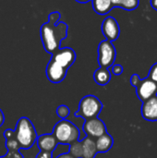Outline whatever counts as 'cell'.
I'll return each instance as SVG.
<instances>
[{
	"mask_svg": "<svg viewBox=\"0 0 157 158\" xmlns=\"http://www.w3.org/2000/svg\"><path fill=\"white\" fill-rule=\"evenodd\" d=\"M61 15L58 11L49 14L48 21L41 27V39L44 50L53 55L60 49L61 42L67 38L68 26L65 22H59Z\"/></svg>",
	"mask_w": 157,
	"mask_h": 158,
	"instance_id": "cell-1",
	"label": "cell"
},
{
	"mask_svg": "<svg viewBox=\"0 0 157 158\" xmlns=\"http://www.w3.org/2000/svg\"><path fill=\"white\" fill-rule=\"evenodd\" d=\"M16 138L22 149H30L37 140V133L32 122L26 117L20 118L14 130Z\"/></svg>",
	"mask_w": 157,
	"mask_h": 158,
	"instance_id": "cell-2",
	"label": "cell"
},
{
	"mask_svg": "<svg viewBox=\"0 0 157 158\" xmlns=\"http://www.w3.org/2000/svg\"><path fill=\"white\" fill-rule=\"evenodd\" d=\"M53 134L60 144L70 145L80 141V130L68 119H61L57 122L54 127Z\"/></svg>",
	"mask_w": 157,
	"mask_h": 158,
	"instance_id": "cell-3",
	"label": "cell"
},
{
	"mask_svg": "<svg viewBox=\"0 0 157 158\" xmlns=\"http://www.w3.org/2000/svg\"><path fill=\"white\" fill-rule=\"evenodd\" d=\"M103 109V103L93 94L81 98L79 104V109L75 113L76 117L82 118L85 120L97 118Z\"/></svg>",
	"mask_w": 157,
	"mask_h": 158,
	"instance_id": "cell-4",
	"label": "cell"
},
{
	"mask_svg": "<svg viewBox=\"0 0 157 158\" xmlns=\"http://www.w3.org/2000/svg\"><path fill=\"white\" fill-rule=\"evenodd\" d=\"M130 83L136 88V94L143 103L157 95V83L149 78L142 80L138 74H133L130 78Z\"/></svg>",
	"mask_w": 157,
	"mask_h": 158,
	"instance_id": "cell-5",
	"label": "cell"
},
{
	"mask_svg": "<svg viewBox=\"0 0 157 158\" xmlns=\"http://www.w3.org/2000/svg\"><path fill=\"white\" fill-rule=\"evenodd\" d=\"M117 52L112 42L104 40L98 45V63L101 68L109 69L114 65Z\"/></svg>",
	"mask_w": 157,
	"mask_h": 158,
	"instance_id": "cell-6",
	"label": "cell"
},
{
	"mask_svg": "<svg viewBox=\"0 0 157 158\" xmlns=\"http://www.w3.org/2000/svg\"><path fill=\"white\" fill-rule=\"evenodd\" d=\"M51 60L55 61L64 69H68L76 60V53L70 47L60 48L52 55Z\"/></svg>",
	"mask_w": 157,
	"mask_h": 158,
	"instance_id": "cell-7",
	"label": "cell"
},
{
	"mask_svg": "<svg viewBox=\"0 0 157 158\" xmlns=\"http://www.w3.org/2000/svg\"><path fill=\"white\" fill-rule=\"evenodd\" d=\"M83 131L91 138H98L106 132V126L103 120L97 118L86 119L83 124Z\"/></svg>",
	"mask_w": 157,
	"mask_h": 158,
	"instance_id": "cell-8",
	"label": "cell"
},
{
	"mask_svg": "<svg viewBox=\"0 0 157 158\" xmlns=\"http://www.w3.org/2000/svg\"><path fill=\"white\" fill-rule=\"evenodd\" d=\"M102 32L105 40L116 41L120 34V28L117 19L113 17H106L102 23Z\"/></svg>",
	"mask_w": 157,
	"mask_h": 158,
	"instance_id": "cell-9",
	"label": "cell"
},
{
	"mask_svg": "<svg viewBox=\"0 0 157 158\" xmlns=\"http://www.w3.org/2000/svg\"><path fill=\"white\" fill-rule=\"evenodd\" d=\"M67 72H68V69L59 66L58 64H56L55 61L51 59L49 63L47 64L46 70H45L47 79L53 83H59L63 81L67 76Z\"/></svg>",
	"mask_w": 157,
	"mask_h": 158,
	"instance_id": "cell-10",
	"label": "cell"
},
{
	"mask_svg": "<svg viewBox=\"0 0 157 158\" xmlns=\"http://www.w3.org/2000/svg\"><path fill=\"white\" fill-rule=\"evenodd\" d=\"M142 116L148 121H157V95L143 102L142 106Z\"/></svg>",
	"mask_w": 157,
	"mask_h": 158,
	"instance_id": "cell-11",
	"label": "cell"
},
{
	"mask_svg": "<svg viewBox=\"0 0 157 158\" xmlns=\"http://www.w3.org/2000/svg\"><path fill=\"white\" fill-rule=\"evenodd\" d=\"M36 144L40 151H46V152H54L56 146L59 144L56 137L53 133L50 134H43L37 137Z\"/></svg>",
	"mask_w": 157,
	"mask_h": 158,
	"instance_id": "cell-12",
	"label": "cell"
},
{
	"mask_svg": "<svg viewBox=\"0 0 157 158\" xmlns=\"http://www.w3.org/2000/svg\"><path fill=\"white\" fill-rule=\"evenodd\" d=\"M114 144V140L112 136L105 132L102 136L96 138L95 141V145L97 149V153H106L108 152Z\"/></svg>",
	"mask_w": 157,
	"mask_h": 158,
	"instance_id": "cell-13",
	"label": "cell"
},
{
	"mask_svg": "<svg viewBox=\"0 0 157 158\" xmlns=\"http://www.w3.org/2000/svg\"><path fill=\"white\" fill-rule=\"evenodd\" d=\"M82 143V157L81 158H94L97 155V149L95 145V141L87 136Z\"/></svg>",
	"mask_w": 157,
	"mask_h": 158,
	"instance_id": "cell-14",
	"label": "cell"
},
{
	"mask_svg": "<svg viewBox=\"0 0 157 158\" xmlns=\"http://www.w3.org/2000/svg\"><path fill=\"white\" fill-rule=\"evenodd\" d=\"M4 137L6 139V147L7 152H19L21 147L16 138L15 131L13 130H6L4 132Z\"/></svg>",
	"mask_w": 157,
	"mask_h": 158,
	"instance_id": "cell-15",
	"label": "cell"
},
{
	"mask_svg": "<svg viewBox=\"0 0 157 158\" xmlns=\"http://www.w3.org/2000/svg\"><path fill=\"white\" fill-rule=\"evenodd\" d=\"M93 80L94 81L100 85V86H105L108 84V82L111 80V73L108 69L105 68H99L96 69L93 73Z\"/></svg>",
	"mask_w": 157,
	"mask_h": 158,
	"instance_id": "cell-16",
	"label": "cell"
},
{
	"mask_svg": "<svg viewBox=\"0 0 157 158\" xmlns=\"http://www.w3.org/2000/svg\"><path fill=\"white\" fill-rule=\"evenodd\" d=\"M93 10L98 15H105L114 7L111 0H92Z\"/></svg>",
	"mask_w": 157,
	"mask_h": 158,
	"instance_id": "cell-17",
	"label": "cell"
},
{
	"mask_svg": "<svg viewBox=\"0 0 157 158\" xmlns=\"http://www.w3.org/2000/svg\"><path fill=\"white\" fill-rule=\"evenodd\" d=\"M113 6L121 7L126 10H134L140 5V0H111Z\"/></svg>",
	"mask_w": 157,
	"mask_h": 158,
	"instance_id": "cell-18",
	"label": "cell"
},
{
	"mask_svg": "<svg viewBox=\"0 0 157 158\" xmlns=\"http://www.w3.org/2000/svg\"><path fill=\"white\" fill-rule=\"evenodd\" d=\"M69 154L75 158L82 157V143L81 141H77L69 145Z\"/></svg>",
	"mask_w": 157,
	"mask_h": 158,
	"instance_id": "cell-19",
	"label": "cell"
},
{
	"mask_svg": "<svg viewBox=\"0 0 157 158\" xmlns=\"http://www.w3.org/2000/svg\"><path fill=\"white\" fill-rule=\"evenodd\" d=\"M56 114H57V116H58L61 119H66V118L69 116L70 110H69V108H68L67 106L61 105V106H59L57 107V109H56Z\"/></svg>",
	"mask_w": 157,
	"mask_h": 158,
	"instance_id": "cell-20",
	"label": "cell"
},
{
	"mask_svg": "<svg viewBox=\"0 0 157 158\" xmlns=\"http://www.w3.org/2000/svg\"><path fill=\"white\" fill-rule=\"evenodd\" d=\"M148 78L150 80H152L153 81H155V83H157V63L154 64L152 66V68L150 69Z\"/></svg>",
	"mask_w": 157,
	"mask_h": 158,
	"instance_id": "cell-21",
	"label": "cell"
},
{
	"mask_svg": "<svg viewBox=\"0 0 157 158\" xmlns=\"http://www.w3.org/2000/svg\"><path fill=\"white\" fill-rule=\"evenodd\" d=\"M0 158H24L23 156L19 152H7L6 155L4 156H0Z\"/></svg>",
	"mask_w": 157,
	"mask_h": 158,
	"instance_id": "cell-22",
	"label": "cell"
},
{
	"mask_svg": "<svg viewBox=\"0 0 157 158\" xmlns=\"http://www.w3.org/2000/svg\"><path fill=\"white\" fill-rule=\"evenodd\" d=\"M123 72V67L121 65H113L112 67V73L116 76H119L121 75Z\"/></svg>",
	"mask_w": 157,
	"mask_h": 158,
	"instance_id": "cell-23",
	"label": "cell"
},
{
	"mask_svg": "<svg viewBox=\"0 0 157 158\" xmlns=\"http://www.w3.org/2000/svg\"><path fill=\"white\" fill-rule=\"evenodd\" d=\"M53 153L52 152H46V151H40L35 158H52Z\"/></svg>",
	"mask_w": 157,
	"mask_h": 158,
	"instance_id": "cell-24",
	"label": "cell"
},
{
	"mask_svg": "<svg viewBox=\"0 0 157 158\" xmlns=\"http://www.w3.org/2000/svg\"><path fill=\"white\" fill-rule=\"evenodd\" d=\"M56 158H75L74 156H72L69 153H64V154H61L60 156H58Z\"/></svg>",
	"mask_w": 157,
	"mask_h": 158,
	"instance_id": "cell-25",
	"label": "cell"
},
{
	"mask_svg": "<svg viewBox=\"0 0 157 158\" xmlns=\"http://www.w3.org/2000/svg\"><path fill=\"white\" fill-rule=\"evenodd\" d=\"M5 123V116H4V113L3 111L0 109V127L3 126V124Z\"/></svg>",
	"mask_w": 157,
	"mask_h": 158,
	"instance_id": "cell-26",
	"label": "cell"
},
{
	"mask_svg": "<svg viewBox=\"0 0 157 158\" xmlns=\"http://www.w3.org/2000/svg\"><path fill=\"white\" fill-rule=\"evenodd\" d=\"M150 4H151L152 7L157 11V0H150Z\"/></svg>",
	"mask_w": 157,
	"mask_h": 158,
	"instance_id": "cell-27",
	"label": "cell"
},
{
	"mask_svg": "<svg viewBox=\"0 0 157 158\" xmlns=\"http://www.w3.org/2000/svg\"><path fill=\"white\" fill-rule=\"evenodd\" d=\"M75 1H77V2H79V3H87V2H89V1H91V0H75Z\"/></svg>",
	"mask_w": 157,
	"mask_h": 158,
	"instance_id": "cell-28",
	"label": "cell"
}]
</instances>
